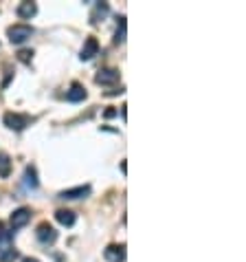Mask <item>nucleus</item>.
Here are the masks:
<instances>
[{"label":"nucleus","instance_id":"obj_13","mask_svg":"<svg viewBox=\"0 0 246 262\" xmlns=\"http://www.w3.org/2000/svg\"><path fill=\"white\" fill-rule=\"evenodd\" d=\"M108 11H110L108 2H97V4H94V11L91 13V22H92V25H97V22H99V18H103Z\"/></svg>","mask_w":246,"mask_h":262},{"label":"nucleus","instance_id":"obj_9","mask_svg":"<svg viewBox=\"0 0 246 262\" xmlns=\"http://www.w3.org/2000/svg\"><path fill=\"white\" fill-rule=\"evenodd\" d=\"M86 88H84L82 86V84H79V82H73V84H70V90H68V93H66V97H68V102H75V104H77V102H84V99H86Z\"/></svg>","mask_w":246,"mask_h":262},{"label":"nucleus","instance_id":"obj_18","mask_svg":"<svg viewBox=\"0 0 246 262\" xmlns=\"http://www.w3.org/2000/svg\"><path fill=\"white\" fill-rule=\"evenodd\" d=\"M18 60L25 62V64H29V62L33 60V51H31V49H22V51H18Z\"/></svg>","mask_w":246,"mask_h":262},{"label":"nucleus","instance_id":"obj_12","mask_svg":"<svg viewBox=\"0 0 246 262\" xmlns=\"http://www.w3.org/2000/svg\"><path fill=\"white\" fill-rule=\"evenodd\" d=\"M25 185L31 189H35L37 185H40V181H37V172H35V165H27L25 168Z\"/></svg>","mask_w":246,"mask_h":262},{"label":"nucleus","instance_id":"obj_10","mask_svg":"<svg viewBox=\"0 0 246 262\" xmlns=\"http://www.w3.org/2000/svg\"><path fill=\"white\" fill-rule=\"evenodd\" d=\"M18 18H22V20H31L33 16L37 13V4L35 2H20L16 9Z\"/></svg>","mask_w":246,"mask_h":262},{"label":"nucleus","instance_id":"obj_7","mask_svg":"<svg viewBox=\"0 0 246 262\" xmlns=\"http://www.w3.org/2000/svg\"><path fill=\"white\" fill-rule=\"evenodd\" d=\"M99 53V42H97V37H86V42H84V46H82V53H79V60L82 62H88V60H92L94 55Z\"/></svg>","mask_w":246,"mask_h":262},{"label":"nucleus","instance_id":"obj_6","mask_svg":"<svg viewBox=\"0 0 246 262\" xmlns=\"http://www.w3.org/2000/svg\"><path fill=\"white\" fill-rule=\"evenodd\" d=\"M29 221H31V209H29V207L16 209V212L11 214V218H9V223H11V231H13V229H20V227H25Z\"/></svg>","mask_w":246,"mask_h":262},{"label":"nucleus","instance_id":"obj_15","mask_svg":"<svg viewBox=\"0 0 246 262\" xmlns=\"http://www.w3.org/2000/svg\"><path fill=\"white\" fill-rule=\"evenodd\" d=\"M11 231H7V227H4V223H0V251L7 249V247H11Z\"/></svg>","mask_w":246,"mask_h":262},{"label":"nucleus","instance_id":"obj_17","mask_svg":"<svg viewBox=\"0 0 246 262\" xmlns=\"http://www.w3.org/2000/svg\"><path fill=\"white\" fill-rule=\"evenodd\" d=\"M125 40V16L119 18V27H117V36H115V42H123Z\"/></svg>","mask_w":246,"mask_h":262},{"label":"nucleus","instance_id":"obj_8","mask_svg":"<svg viewBox=\"0 0 246 262\" xmlns=\"http://www.w3.org/2000/svg\"><path fill=\"white\" fill-rule=\"evenodd\" d=\"M103 256L108 262H125V245H108Z\"/></svg>","mask_w":246,"mask_h":262},{"label":"nucleus","instance_id":"obj_20","mask_svg":"<svg viewBox=\"0 0 246 262\" xmlns=\"http://www.w3.org/2000/svg\"><path fill=\"white\" fill-rule=\"evenodd\" d=\"M22 262H40V260H37V258H25Z\"/></svg>","mask_w":246,"mask_h":262},{"label":"nucleus","instance_id":"obj_3","mask_svg":"<svg viewBox=\"0 0 246 262\" xmlns=\"http://www.w3.org/2000/svg\"><path fill=\"white\" fill-rule=\"evenodd\" d=\"M35 236H37V240H40L42 245H53V242L58 240V231H55V227L49 225V223H40Z\"/></svg>","mask_w":246,"mask_h":262},{"label":"nucleus","instance_id":"obj_2","mask_svg":"<svg viewBox=\"0 0 246 262\" xmlns=\"http://www.w3.org/2000/svg\"><path fill=\"white\" fill-rule=\"evenodd\" d=\"M7 36L11 44H22V42H27L33 36V29L29 25H13L7 29Z\"/></svg>","mask_w":246,"mask_h":262},{"label":"nucleus","instance_id":"obj_14","mask_svg":"<svg viewBox=\"0 0 246 262\" xmlns=\"http://www.w3.org/2000/svg\"><path fill=\"white\" fill-rule=\"evenodd\" d=\"M11 174V159L4 152H0V179H7Z\"/></svg>","mask_w":246,"mask_h":262},{"label":"nucleus","instance_id":"obj_16","mask_svg":"<svg viewBox=\"0 0 246 262\" xmlns=\"http://www.w3.org/2000/svg\"><path fill=\"white\" fill-rule=\"evenodd\" d=\"M18 258H20V254H18L13 247H7V249L0 251V262H13V260H18Z\"/></svg>","mask_w":246,"mask_h":262},{"label":"nucleus","instance_id":"obj_4","mask_svg":"<svg viewBox=\"0 0 246 262\" xmlns=\"http://www.w3.org/2000/svg\"><path fill=\"white\" fill-rule=\"evenodd\" d=\"M121 77L119 69H101L97 75H94V82L101 84V86H110V84H117Z\"/></svg>","mask_w":246,"mask_h":262},{"label":"nucleus","instance_id":"obj_11","mask_svg":"<svg viewBox=\"0 0 246 262\" xmlns=\"http://www.w3.org/2000/svg\"><path fill=\"white\" fill-rule=\"evenodd\" d=\"M55 221L64 227H73L77 216H75V212H70V209H58V212H55Z\"/></svg>","mask_w":246,"mask_h":262},{"label":"nucleus","instance_id":"obj_19","mask_svg":"<svg viewBox=\"0 0 246 262\" xmlns=\"http://www.w3.org/2000/svg\"><path fill=\"white\" fill-rule=\"evenodd\" d=\"M115 115H117V111H115V108H108V111L103 112V117H106V119H112Z\"/></svg>","mask_w":246,"mask_h":262},{"label":"nucleus","instance_id":"obj_1","mask_svg":"<svg viewBox=\"0 0 246 262\" xmlns=\"http://www.w3.org/2000/svg\"><path fill=\"white\" fill-rule=\"evenodd\" d=\"M2 121H4V126H7V128H11V130L20 132V130H25V128L29 126L33 119H31L29 115H20V112H4Z\"/></svg>","mask_w":246,"mask_h":262},{"label":"nucleus","instance_id":"obj_5","mask_svg":"<svg viewBox=\"0 0 246 262\" xmlns=\"http://www.w3.org/2000/svg\"><path fill=\"white\" fill-rule=\"evenodd\" d=\"M91 185H79V187H70V189H62L60 192V198L64 201H77V198H86L91 196Z\"/></svg>","mask_w":246,"mask_h":262}]
</instances>
